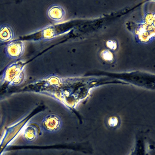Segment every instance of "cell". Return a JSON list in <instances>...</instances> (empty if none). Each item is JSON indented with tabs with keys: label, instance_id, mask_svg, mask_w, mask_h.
<instances>
[{
	"label": "cell",
	"instance_id": "obj_1",
	"mask_svg": "<svg viewBox=\"0 0 155 155\" xmlns=\"http://www.w3.org/2000/svg\"><path fill=\"white\" fill-rule=\"evenodd\" d=\"M24 62L22 60L16 61L8 65L5 72V75H10L8 78V81L14 84L21 81L23 75ZM8 75V76H9Z\"/></svg>",
	"mask_w": 155,
	"mask_h": 155
},
{
	"label": "cell",
	"instance_id": "obj_2",
	"mask_svg": "<svg viewBox=\"0 0 155 155\" xmlns=\"http://www.w3.org/2000/svg\"><path fill=\"white\" fill-rule=\"evenodd\" d=\"M25 49V43L21 40H15L8 42L5 48V52L9 58L17 59L24 54Z\"/></svg>",
	"mask_w": 155,
	"mask_h": 155
},
{
	"label": "cell",
	"instance_id": "obj_3",
	"mask_svg": "<svg viewBox=\"0 0 155 155\" xmlns=\"http://www.w3.org/2000/svg\"><path fill=\"white\" fill-rule=\"evenodd\" d=\"M62 123L60 118L56 116L51 115L43 120L42 126L43 130L48 133H54L61 128Z\"/></svg>",
	"mask_w": 155,
	"mask_h": 155
},
{
	"label": "cell",
	"instance_id": "obj_4",
	"mask_svg": "<svg viewBox=\"0 0 155 155\" xmlns=\"http://www.w3.org/2000/svg\"><path fill=\"white\" fill-rule=\"evenodd\" d=\"M46 13L50 20L56 22L62 21L66 15V12L63 7L57 4L50 5L47 9Z\"/></svg>",
	"mask_w": 155,
	"mask_h": 155
},
{
	"label": "cell",
	"instance_id": "obj_5",
	"mask_svg": "<svg viewBox=\"0 0 155 155\" xmlns=\"http://www.w3.org/2000/svg\"><path fill=\"white\" fill-rule=\"evenodd\" d=\"M15 32L13 28L8 24L0 25V42H9L13 40Z\"/></svg>",
	"mask_w": 155,
	"mask_h": 155
},
{
	"label": "cell",
	"instance_id": "obj_6",
	"mask_svg": "<svg viewBox=\"0 0 155 155\" xmlns=\"http://www.w3.org/2000/svg\"><path fill=\"white\" fill-rule=\"evenodd\" d=\"M39 129L37 127H31L28 128L26 133L27 139L30 141L35 140L40 135Z\"/></svg>",
	"mask_w": 155,
	"mask_h": 155
},
{
	"label": "cell",
	"instance_id": "obj_7",
	"mask_svg": "<svg viewBox=\"0 0 155 155\" xmlns=\"http://www.w3.org/2000/svg\"><path fill=\"white\" fill-rule=\"evenodd\" d=\"M100 55L102 59L106 61L110 62L113 60L112 53L108 50H103L100 53Z\"/></svg>",
	"mask_w": 155,
	"mask_h": 155
},
{
	"label": "cell",
	"instance_id": "obj_8",
	"mask_svg": "<svg viewBox=\"0 0 155 155\" xmlns=\"http://www.w3.org/2000/svg\"><path fill=\"white\" fill-rule=\"evenodd\" d=\"M106 45L107 47L111 49L115 50L117 48L116 42L113 40L108 41L106 42Z\"/></svg>",
	"mask_w": 155,
	"mask_h": 155
},
{
	"label": "cell",
	"instance_id": "obj_9",
	"mask_svg": "<svg viewBox=\"0 0 155 155\" xmlns=\"http://www.w3.org/2000/svg\"><path fill=\"white\" fill-rule=\"evenodd\" d=\"M118 123V120L117 118L114 117L111 118L108 122L109 126L112 127H114L117 126Z\"/></svg>",
	"mask_w": 155,
	"mask_h": 155
}]
</instances>
